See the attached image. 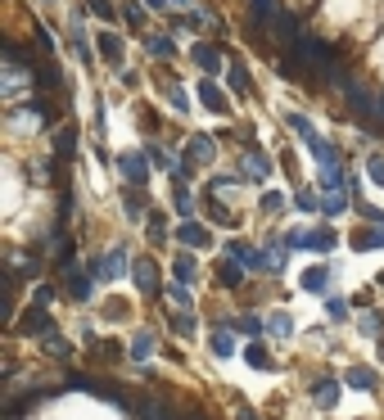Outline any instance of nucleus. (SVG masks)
<instances>
[{
	"instance_id": "nucleus-21",
	"label": "nucleus",
	"mask_w": 384,
	"mask_h": 420,
	"mask_svg": "<svg viewBox=\"0 0 384 420\" xmlns=\"http://www.w3.org/2000/svg\"><path fill=\"white\" fill-rule=\"evenodd\" d=\"M226 82H231V91L240 95V100H249V91H253V82H249V68L240 64V59H235V64L226 68Z\"/></svg>"
},
{
	"instance_id": "nucleus-32",
	"label": "nucleus",
	"mask_w": 384,
	"mask_h": 420,
	"mask_svg": "<svg viewBox=\"0 0 384 420\" xmlns=\"http://www.w3.org/2000/svg\"><path fill=\"white\" fill-rule=\"evenodd\" d=\"M172 276H177L181 285H190V280H194V258H190V253H177V262H172Z\"/></svg>"
},
{
	"instance_id": "nucleus-42",
	"label": "nucleus",
	"mask_w": 384,
	"mask_h": 420,
	"mask_svg": "<svg viewBox=\"0 0 384 420\" xmlns=\"http://www.w3.org/2000/svg\"><path fill=\"white\" fill-rule=\"evenodd\" d=\"M258 208H263V213H280V208H285V194H280V190H267L263 199H258Z\"/></svg>"
},
{
	"instance_id": "nucleus-14",
	"label": "nucleus",
	"mask_w": 384,
	"mask_h": 420,
	"mask_svg": "<svg viewBox=\"0 0 384 420\" xmlns=\"http://www.w3.org/2000/svg\"><path fill=\"white\" fill-rule=\"evenodd\" d=\"M145 55L158 59V64H168V59L177 55V41H172L168 32H154V36H145Z\"/></svg>"
},
{
	"instance_id": "nucleus-48",
	"label": "nucleus",
	"mask_w": 384,
	"mask_h": 420,
	"mask_svg": "<svg viewBox=\"0 0 384 420\" xmlns=\"http://www.w3.org/2000/svg\"><path fill=\"white\" fill-rule=\"evenodd\" d=\"M150 240L163 244L168 240V226H163V213H150Z\"/></svg>"
},
{
	"instance_id": "nucleus-4",
	"label": "nucleus",
	"mask_w": 384,
	"mask_h": 420,
	"mask_svg": "<svg viewBox=\"0 0 384 420\" xmlns=\"http://www.w3.org/2000/svg\"><path fill=\"white\" fill-rule=\"evenodd\" d=\"M14 330H18V335H36V339H45V335H55V321H50V312H45L41 303H32L28 312L14 321Z\"/></svg>"
},
{
	"instance_id": "nucleus-16",
	"label": "nucleus",
	"mask_w": 384,
	"mask_h": 420,
	"mask_svg": "<svg viewBox=\"0 0 384 420\" xmlns=\"http://www.w3.org/2000/svg\"><path fill=\"white\" fill-rule=\"evenodd\" d=\"M190 59H194L204 72H217V68H221V50H217V45H208V41H194V45H190Z\"/></svg>"
},
{
	"instance_id": "nucleus-10",
	"label": "nucleus",
	"mask_w": 384,
	"mask_h": 420,
	"mask_svg": "<svg viewBox=\"0 0 384 420\" xmlns=\"http://www.w3.org/2000/svg\"><path fill=\"white\" fill-rule=\"evenodd\" d=\"M240 172H244V177H253V181H267V177H271V158H267L263 150H244Z\"/></svg>"
},
{
	"instance_id": "nucleus-2",
	"label": "nucleus",
	"mask_w": 384,
	"mask_h": 420,
	"mask_svg": "<svg viewBox=\"0 0 384 420\" xmlns=\"http://www.w3.org/2000/svg\"><path fill=\"white\" fill-rule=\"evenodd\" d=\"M86 271H91L95 280H118L122 271H131V258H127V249H114V253L91 258V262H86Z\"/></svg>"
},
{
	"instance_id": "nucleus-33",
	"label": "nucleus",
	"mask_w": 384,
	"mask_h": 420,
	"mask_svg": "<svg viewBox=\"0 0 384 420\" xmlns=\"http://www.w3.org/2000/svg\"><path fill=\"white\" fill-rule=\"evenodd\" d=\"M267 330H271L276 339H290V335H294V316H290V312H276V316L267 321Z\"/></svg>"
},
{
	"instance_id": "nucleus-6",
	"label": "nucleus",
	"mask_w": 384,
	"mask_h": 420,
	"mask_svg": "<svg viewBox=\"0 0 384 420\" xmlns=\"http://www.w3.org/2000/svg\"><path fill=\"white\" fill-rule=\"evenodd\" d=\"M344 100H349V109H353L357 118H375V95H371V91H366V86L357 82V77H353L349 86H344Z\"/></svg>"
},
{
	"instance_id": "nucleus-30",
	"label": "nucleus",
	"mask_w": 384,
	"mask_h": 420,
	"mask_svg": "<svg viewBox=\"0 0 384 420\" xmlns=\"http://www.w3.org/2000/svg\"><path fill=\"white\" fill-rule=\"evenodd\" d=\"M307 150H312L317 163H339V150H334L330 140H321V136H312V140H307Z\"/></svg>"
},
{
	"instance_id": "nucleus-57",
	"label": "nucleus",
	"mask_w": 384,
	"mask_h": 420,
	"mask_svg": "<svg viewBox=\"0 0 384 420\" xmlns=\"http://www.w3.org/2000/svg\"><path fill=\"white\" fill-rule=\"evenodd\" d=\"M172 5H194V0H172Z\"/></svg>"
},
{
	"instance_id": "nucleus-28",
	"label": "nucleus",
	"mask_w": 384,
	"mask_h": 420,
	"mask_svg": "<svg viewBox=\"0 0 384 420\" xmlns=\"http://www.w3.org/2000/svg\"><path fill=\"white\" fill-rule=\"evenodd\" d=\"M208 217H217V226H240L231 208H226V204H217V190H208Z\"/></svg>"
},
{
	"instance_id": "nucleus-15",
	"label": "nucleus",
	"mask_w": 384,
	"mask_h": 420,
	"mask_svg": "<svg viewBox=\"0 0 384 420\" xmlns=\"http://www.w3.org/2000/svg\"><path fill=\"white\" fill-rule=\"evenodd\" d=\"M154 348H158V335H154V330H136V335H131V362H136V366L150 362Z\"/></svg>"
},
{
	"instance_id": "nucleus-5",
	"label": "nucleus",
	"mask_w": 384,
	"mask_h": 420,
	"mask_svg": "<svg viewBox=\"0 0 384 420\" xmlns=\"http://www.w3.org/2000/svg\"><path fill=\"white\" fill-rule=\"evenodd\" d=\"M131 280H136V289H141L145 299H158V294H163V285H158V267L150 262V258H131Z\"/></svg>"
},
{
	"instance_id": "nucleus-31",
	"label": "nucleus",
	"mask_w": 384,
	"mask_h": 420,
	"mask_svg": "<svg viewBox=\"0 0 384 420\" xmlns=\"http://www.w3.org/2000/svg\"><path fill=\"white\" fill-rule=\"evenodd\" d=\"M213 154H217V145L208 140V136H194V140H190V158H194V163H208Z\"/></svg>"
},
{
	"instance_id": "nucleus-1",
	"label": "nucleus",
	"mask_w": 384,
	"mask_h": 420,
	"mask_svg": "<svg viewBox=\"0 0 384 420\" xmlns=\"http://www.w3.org/2000/svg\"><path fill=\"white\" fill-rule=\"evenodd\" d=\"M285 244H290V249H312V253H330L334 244H339V236H334L330 226H317V231H290V236H285Z\"/></svg>"
},
{
	"instance_id": "nucleus-36",
	"label": "nucleus",
	"mask_w": 384,
	"mask_h": 420,
	"mask_svg": "<svg viewBox=\"0 0 384 420\" xmlns=\"http://www.w3.org/2000/svg\"><path fill=\"white\" fill-rule=\"evenodd\" d=\"M163 86H168V100H172V109H177V114H190V95H185L177 82H163Z\"/></svg>"
},
{
	"instance_id": "nucleus-39",
	"label": "nucleus",
	"mask_w": 384,
	"mask_h": 420,
	"mask_svg": "<svg viewBox=\"0 0 384 420\" xmlns=\"http://www.w3.org/2000/svg\"><path fill=\"white\" fill-rule=\"evenodd\" d=\"M285 122H290V127H294V131H299V136H303V140H312V136H317V127H312V122H307L303 114H285Z\"/></svg>"
},
{
	"instance_id": "nucleus-34",
	"label": "nucleus",
	"mask_w": 384,
	"mask_h": 420,
	"mask_svg": "<svg viewBox=\"0 0 384 420\" xmlns=\"http://www.w3.org/2000/svg\"><path fill=\"white\" fill-rule=\"evenodd\" d=\"M86 5H91V14L95 18H104V23H114L122 9H118V0H86Z\"/></svg>"
},
{
	"instance_id": "nucleus-11",
	"label": "nucleus",
	"mask_w": 384,
	"mask_h": 420,
	"mask_svg": "<svg viewBox=\"0 0 384 420\" xmlns=\"http://www.w3.org/2000/svg\"><path fill=\"white\" fill-rule=\"evenodd\" d=\"M276 14H280L276 0H249V18H253V28H258V32H271Z\"/></svg>"
},
{
	"instance_id": "nucleus-29",
	"label": "nucleus",
	"mask_w": 384,
	"mask_h": 420,
	"mask_svg": "<svg viewBox=\"0 0 384 420\" xmlns=\"http://www.w3.org/2000/svg\"><path fill=\"white\" fill-rule=\"evenodd\" d=\"M72 154H77V131L64 127V131H59V145H55V158H59V163H68Z\"/></svg>"
},
{
	"instance_id": "nucleus-24",
	"label": "nucleus",
	"mask_w": 384,
	"mask_h": 420,
	"mask_svg": "<svg viewBox=\"0 0 384 420\" xmlns=\"http://www.w3.org/2000/svg\"><path fill=\"white\" fill-rule=\"evenodd\" d=\"M235 335H244V339H263V335H267V326H263V316H253V312H244V316H235Z\"/></svg>"
},
{
	"instance_id": "nucleus-38",
	"label": "nucleus",
	"mask_w": 384,
	"mask_h": 420,
	"mask_svg": "<svg viewBox=\"0 0 384 420\" xmlns=\"http://www.w3.org/2000/svg\"><path fill=\"white\" fill-rule=\"evenodd\" d=\"M172 204H177V213H190V208H194L190 185H172Z\"/></svg>"
},
{
	"instance_id": "nucleus-3",
	"label": "nucleus",
	"mask_w": 384,
	"mask_h": 420,
	"mask_svg": "<svg viewBox=\"0 0 384 420\" xmlns=\"http://www.w3.org/2000/svg\"><path fill=\"white\" fill-rule=\"evenodd\" d=\"M226 258H235L244 271H271V253H263V249H253V244H244V240H231L226 244Z\"/></svg>"
},
{
	"instance_id": "nucleus-7",
	"label": "nucleus",
	"mask_w": 384,
	"mask_h": 420,
	"mask_svg": "<svg viewBox=\"0 0 384 420\" xmlns=\"http://www.w3.org/2000/svg\"><path fill=\"white\" fill-rule=\"evenodd\" d=\"M118 167L131 185H150V158L145 154H118Z\"/></svg>"
},
{
	"instance_id": "nucleus-12",
	"label": "nucleus",
	"mask_w": 384,
	"mask_h": 420,
	"mask_svg": "<svg viewBox=\"0 0 384 420\" xmlns=\"http://www.w3.org/2000/svg\"><path fill=\"white\" fill-rule=\"evenodd\" d=\"M312 407L334 411V407H339V380H317L312 385Z\"/></svg>"
},
{
	"instance_id": "nucleus-54",
	"label": "nucleus",
	"mask_w": 384,
	"mask_h": 420,
	"mask_svg": "<svg viewBox=\"0 0 384 420\" xmlns=\"http://www.w3.org/2000/svg\"><path fill=\"white\" fill-rule=\"evenodd\" d=\"M235 420H263L258 411H249V407H240V411H235Z\"/></svg>"
},
{
	"instance_id": "nucleus-46",
	"label": "nucleus",
	"mask_w": 384,
	"mask_h": 420,
	"mask_svg": "<svg viewBox=\"0 0 384 420\" xmlns=\"http://www.w3.org/2000/svg\"><path fill=\"white\" fill-rule=\"evenodd\" d=\"M240 185V177H226V172H213L208 177V190H235Z\"/></svg>"
},
{
	"instance_id": "nucleus-27",
	"label": "nucleus",
	"mask_w": 384,
	"mask_h": 420,
	"mask_svg": "<svg viewBox=\"0 0 384 420\" xmlns=\"http://www.w3.org/2000/svg\"><path fill=\"white\" fill-rule=\"evenodd\" d=\"M344 380H349L353 389H362V393H371V389L380 385V380H375V370H366V366H349V375H344Z\"/></svg>"
},
{
	"instance_id": "nucleus-56",
	"label": "nucleus",
	"mask_w": 384,
	"mask_h": 420,
	"mask_svg": "<svg viewBox=\"0 0 384 420\" xmlns=\"http://www.w3.org/2000/svg\"><path fill=\"white\" fill-rule=\"evenodd\" d=\"M380 362H384V335H380Z\"/></svg>"
},
{
	"instance_id": "nucleus-26",
	"label": "nucleus",
	"mask_w": 384,
	"mask_h": 420,
	"mask_svg": "<svg viewBox=\"0 0 384 420\" xmlns=\"http://www.w3.org/2000/svg\"><path fill=\"white\" fill-rule=\"evenodd\" d=\"M349 204H353V194H349V190L321 194V213H326V217H339V213H344V208H349Z\"/></svg>"
},
{
	"instance_id": "nucleus-20",
	"label": "nucleus",
	"mask_w": 384,
	"mask_h": 420,
	"mask_svg": "<svg viewBox=\"0 0 384 420\" xmlns=\"http://www.w3.org/2000/svg\"><path fill=\"white\" fill-rule=\"evenodd\" d=\"M68 299L91 303V271H68Z\"/></svg>"
},
{
	"instance_id": "nucleus-55",
	"label": "nucleus",
	"mask_w": 384,
	"mask_h": 420,
	"mask_svg": "<svg viewBox=\"0 0 384 420\" xmlns=\"http://www.w3.org/2000/svg\"><path fill=\"white\" fill-rule=\"evenodd\" d=\"M150 9H172V0H150Z\"/></svg>"
},
{
	"instance_id": "nucleus-47",
	"label": "nucleus",
	"mask_w": 384,
	"mask_h": 420,
	"mask_svg": "<svg viewBox=\"0 0 384 420\" xmlns=\"http://www.w3.org/2000/svg\"><path fill=\"white\" fill-rule=\"evenodd\" d=\"M150 163H154V167H168V172H172V167H177V158H168V150H163V145H150Z\"/></svg>"
},
{
	"instance_id": "nucleus-51",
	"label": "nucleus",
	"mask_w": 384,
	"mask_h": 420,
	"mask_svg": "<svg viewBox=\"0 0 384 420\" xmlns=\"http://www.w3.org/2000/svg\"><path fill=\"white\" fill-rule=\"evenodd\" d=\"M357 213H362V217L371 221V226H384V213H380V208H371L366 199H362V204H357Z\"/></svg>"
},
{
	"instance_id": "nucleus-23",
	"label": "nucleus",
	"mask_w": 384,
	"mask_h": 420,
	"mask_svg": "<svg viewBox=\"0 0 384 420\" xmlns=\"http://www.w3.org/2000/svg\"><path fill=\"white\" fill-rule=\"evenodd\" d=\"M217 285H221V289H240V285H244V267L235 262V258H226V262L217 267Z\"/></svg>"
},
{
	"instance_id": "nucleus-53",
	"label": "nucleus",
	"mask_w": 384,
	"mask_h": 420,
	"mask_svg": "<svg viewBox=\"0 0 384 420\" xmlns=\"http://www.w3.org/2000/svg\"><path fill=\"white\" fill-rule=\"evenodd\" d=\"M375 122L384 127V91H375Z\"/></svg>"
},
{
	"instance_id": "nucleus-59",
	"label": "nucleus",
	"mask_w": 384,
	"mask_h": 420,
	"mask_svg": "<svg viewBox=\"0 0 384 420\" xmlns=\"http://www.w3.org/2000/svg\"><path fill=\"white\" fill-rule=\"evenodd\" d=\"M45 5H50V0H45Z\"/></svg>"
},
{
	"instance_id": "nucleus-49",
	"label": "nucleus",
	"mask_w": 384,
	"mask_h": 420,
	"mask_svg": "<svg viewBox=\"0 0 384 420\" xmlns=\"http://www.w3.org/2000/svg\"><path fill=\"white\" fill-rule=\"evenodd\" d=\"M122 18H127V28H141V5H136V0H122Z\"/></svg>"
},
{
	"instance_id": "nucleus-25",
	"label": "nucleus",
	"mask_w": 384,
	"mask_h": 420,
	"mask_svg": "<svg viewBox=\"0 0 384 420\" xmlns=\"http://www.w3.org/2000/svg\"><path fill=\"white\" fill-rule=\"evenodd\" d=\"M68 41H72V50H77L82 64H91V41H86V32H82V14H72V32H68Z\"/></svg>"
},
{
	"instance_id": "nucleus-37",
	"label": "nucleus",
	"mask_w": 384,
	"mask_h": 420,
	"mask_svg": "<svg viewBox=\"0 0 384 420\" xmlns=\"http://www.w3.org/2000/svg\"><path fill=\"white\" fill-rule=\"evenodd\" d=\"M168 294H172V303H177L181 312H190V307H194V294H190V285H181V280H177V285H172Z\"/></svg>"
},
{
	"instance_id": "nucleus-18",
	"label": "nucleus",
	"mask_w": 384,
	"mask_h": 420,
	"mask_svg": "<svg viewBox=\"0 0 384 420\" xmlns=\"http://www.w3.org/2000/svg\"><path fill=\"white\" fill-rule=\"evenodd\" d=\"M141 190H145V185H131V181L122 185V208H127V217H131V221H141V217H145V194H141Z\"/></svg>"
},
{
	"instance_id": "nucleus-22",
	"label": "nucleus",
	"mask_w": 384,
	"mask_h": 420,
	"mask_svg": "<svg viewBox=\"0 0 384 420\" xmlns=\"http://www.w3.org/2000/svg\"><path fill=\"white\" fill-rule=\"evenodd\" d=\"M244 362H249L253 370H276V362H271V353H267L263 339H249V348H244Z\"/></svg>"
},
{
	"instance_id": "nucleus-44",
	"label": "nucleus",
	"mask_w": 384,
	"mask_h": 420,
	"mask_svg": "<svg viewBox=\"0 0 384 420\" xmlns=\"http://www.w3.org/2000/svg\"><path fill=\"white\" fill-rule=\"evenodd\" d=\"M380 326H384V312H366V316H362V335L380 339Z\"/></svg>"
},
{
	"instance_id": "nucleus-13",
	"label": "nucleus",
	"mask_w": 384,
	"mask_h": 420,
	"mask_svg": "<svg viewBox=\"0 0 384 420\" xmlns=\"http://www.w3.org/2000/svg\"><path fill=\"white\" fill-rule=\"evenodd\" d=\"M177 240L185 244V249H208V244H213V236H208L199 221H181V226H177Z\"/></svg>"
},
{
	"instance_id": "nucleus-40",
	"label": "nucleus",
	"mask_w": 384,
	"mask_h": 420,
	"mask_svg": "<svg viewBox=\"0 0 384 420\" xmlns=\"http://www.w3.org/2000/svg\"><path fill=\"white\" fill-rule=\"evenodd\" d=\"M41 348L50 353V357H68V353H72V348H68V339H59V335H45V339H41Z\"/></svg>"
},
{
	"instance_id": "nucleus-50",
	"label": "nucleus",
	"mask_w": 384,
	"mask_h": 420,
	"mask_svg": "<svg viewBox=\"0 0 384 420\" xmlns=\"http://www.w3.org/2000/svg\"><path fill=\"white\" fill-rule=\"evenodd\" d=\"M294 204H299L303 213H312V208H321V199H317L312 190H299V194H294Z\"/></svg>"
},
{
	"instance_id": "nucleus-19",
	"label": "nucleus",
	"mask_w": 384,
	"mask_h": 420,
	"mask_svg": "<svg viewBox=\"0 0 384 420\" xmlns=\"http://www.w3.org/2000/svg\"><path fill=\"white\" fill-rule=\"evenodd\" d=\"M299 285H303L307 294H326V289H330V267H307L303 276H299Z\"/></svg>"
},
{
	"instance_id": "nucleus-9",
	"label": "nucleus",
	"mask_w": 384,
	"mask_h": 420,
	"mask_svg": "<svg viewBox=\"0 0 384 420\" xmlns=\"http://www.w3.org/2000/svg\"><path fill=\"white\" fill-rule=\"evenodd\" d=\"M95 55H100V59H104V64H114V68H122V36L104 28L100 36H95Z\"/></svg>"
},
{
	"instance_id": "nucleus-8",
	"label": "nucleus",
	"mask_w": 384,
	"mask_h": 420,
	"mask_svg": "<svg viewBox=\"0 0 384 420\" xmlns=\"http://www.w3.org/2000/svg\"><path fill=\"white\" fill-rule=\"evenodd\" d=\"M199 100H204V109H208V114H221V118L231 114V100H226V91H221V86H217L213 77H204V82H199Z\"/></svg>"
},
{
	"instance_id": "nucleus-17",
	"label": "nucleus",
	"mask_w": 384,
	"mask_h": 420,
	"mask_svg": "<svg viewBox=\"0 0 384 420\" xmlns=\"http://www.w3.org/2000/svg\"><path fill=\"white\" fill-rule=\"evenodd\" d=\"M353 249L357 253H371V249H384V226H366V231H353Z\"/></svg>"
},
{
	"instance_id": "nucleus-45",
	"label": "nucleus",
	"mask_w": 384,
	"mask_h": 420,
	"mask_svg": "<svg viewBox=\"0 0 384 420\" xmlns=\"http://www.w3.org/2000/svg\"><path fill=\"white\" fill-rule=\"evenodd\" d=\"M366 172H371V181L384 190V154H371V158H366Z\"/></svg>"
},
{
	"instance_id": "nucleus-52",
	"label": "nucleus",
	"mask_w": 384,
	"mask_h": 420,
	"mask_svg": "<svg viewBox=\"0 0 384 420\" xmlns=\"http://www.w3.org/2000/svg\"><path fill=\"white\" fill-rule=\"evenodd\" d=\"M32 303L50 307V303H55V285H36V289H32Z\"/></svg>"
},
{
	"instance_id": "nucleus-41",
	"label": "nucleus",
	"mask_w": 384,
	"mask_h": 420,
	"mask_svg": "<svg viewBox=\"0 0 384 420\" xmlns=\"http://www.w3.org/2000/svg\"><path fill=\"white\" fill-rule=\"evenodd\" d=\"M172 330H177L181 339H190V335H194V316H190V312H177V316H172Z\"/></svg>"
},
{
	"instance_id": "nucleus-58",
	"label": "nucleus",
	"mask_w": 384,
	"mask_h": 420,
	"mask_svg": "<svg viewBox=\"0 0 384 420\" xmlns=\"http://www.w3.org/2000/svg\"><path fill=\"white\" fill-rule=\"evenodd\" d=\"M380 285H384V271H380Z\"/></svg>"
},
{
	"instance_id": "nucleus-35",
	"label": "nucleus",
	"mask_w": 384,
	"mask_h": 420,
	"mask_svg": "<svg viewBox=\"0 0 384 420\" xmlns=\"http://www.w3.org/2000/svg\"><path fill=\"white\" fill-rule=\"evenodd\" d=\"M190 177H194V158L185 154V158H177V167H172V185H190Z\"/></svg>"
},
{
	"instance_id": "nucleus-43",
	"label": "nucleus",
	"mask_w": 384,
	"mask_h": 420,
	"mask_svg": "<svg viewBox=\"0 0 384 420\" xmlns=\"http://www.w3.org/2000/svg\"><path fill=\"white\" fill-rule=\"evenodd\" d=\"M326 316H330V321H349V303L330 294V299H326Z\"/></svg>"
}]
</instances>
